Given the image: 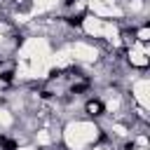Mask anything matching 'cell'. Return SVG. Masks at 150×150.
Wrapping results in <instances>:
<instances>
[{
    "mask_svg": "<svg viewBox=\"0 0 150 150\" xmlns=\"http://www.w3.org/2000/svg\"><path fill=\"white\" fill-rule=\"evenodd\" d=\"M103 136L96 120H89L84 115L70 117L61 127V145L66 150H89L94 143H98Z\"/></svg>",
    "mask_w": 150,
    "mask_h": 150,
    "instance_id": "cell-1",
    "label": "cell"
},
{
    "mask_svg": "<svg viewBox=\"0 0 150 150\" xmlns=\"http://www.w3.org/2000/svg\"><path fill=\"white\" fill-rule=\"evenodd\" d=\"M129 150H148V148H129Z\"/></svg>",
    "mask_w": 150,
    "mask_h": 150,
    "instance_id": "cell-2",
    "label": "cell"
}]
</instances>
